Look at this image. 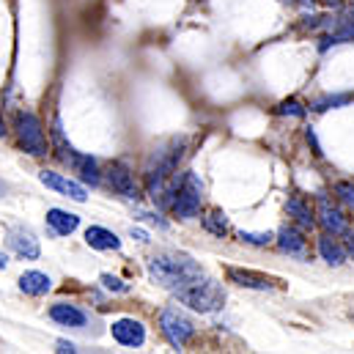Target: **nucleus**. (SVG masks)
Masks as SVG:
<instances>
[{
	"label": "nucleus",
	"instance_id": "1",
	"mask_svg": "<svg viewBox=\"0 0 354 354\" xmlns=\"http://www.w3.org/2000/svg\"><path fill=\"white\" fill-rule=\"evenodd\" d=\"M149 277L195 313H214L225 305V288L203 272L192 256L165 250L149 259Z\"/></svg>",
	"mask_w": 354,
	"mask_h": 354
},
{
	"label": "nucleus",
	"instance_id": "2",
	"mask_svg": "<svg viewBox=\"0 0 354 354\" xmlns=\"http://www.w3.org/2000/svg\"><path fill=\"white\" fill-rule=\"evenodd\" d=\"M184 149H187V138H171L165 143H160L146 165H143V187H146V195L160 203V206H168L174 203V195L178 189V162L184 157Z\"/></svg>",
	"mask_w": 354,
	"mask_h": 354
},
{
	"label": "nucleus",
	"instance_id": "3",
	"mask_svg": "<svg viewBox=\"0 0 354 354\" xmlns=\"http://www.w3.org/2000/svg\"><path fill=\"white\" fill-rule=\"evenodd\" d=\"M14 132H17V143L25 154H30V157H47L50 154V140H47L44 127H41L36 113L19 110L14 115Z\"/></svg>",
	"mask_w": 354,
	"mask_h": 354
},
{
	"label": "nucleus",
	"instance_id": "4",
	"mask_svg": "<svg viewBox=\"0 0 354 354\" xmlns=\"http://www.w3.org/2000/svg\"><path fill=\"white\" fill-rule=\"evenodd\" d=\"M201 206H203V181L195 171H187V174H181L171 212L178 220H192L201 214Z\"/></svg>",
	"mask_w": 354,
	"mask_h": 354
},
{
	"label": "nucleus",
	"instance_id": "5",
	"mask_svg": "<svg viewBox=\"0 0 354 354\" xmlns=\"http://www.w3.org/2000/svg\"><path fill=\"white\" fill-rule=\"evenodd\" d=\"M160 333H162V338L176 349L181 352L187 344H189V338L195 335V324H192V319L176 308V305H168V308H162V313H160Z\"/></svg>",
	"mask_w": 354,
	"mask_h": 354
},
{
	"label": "nucleus",
	"instance_id": "6",
	"mask_svg": "<svg viewBox=\"0 0 354 354\" xmlns=\"http://www.w3.org/2000/svg\"><path fill=\"white\" fill-rule=\"evenodd\" d=\"M104 181H107V187H110L115 195H121V198H127V201H138V198H140V187H138L135 174L129 171L127 162H110L107 171H104Z\"/></svg>",
	"mask_w": 354,
	"mask_h": 354
},
{
	"label": "nucleus",
	"instance_id": "7",
	"mask_svg": "<svg viewBox=\"0 0 354 354\" xmlns=\"http://www.w3.org/2000/svg\"><path fill=\"white\" fill-rule=\"evenodd\" d=\"M39 181H41L44 187L55 189L58 195L72 198V201H77V203H86V201H88V189H86L77 178L66 176V174H58V171H41V174H39Z\"/></svg>",
	"mask_w": 354,
	"mask_h": 354
},
{
	"label": "nucleus",
	"instance_id": "8",
	"mask_svg": "<svg viewBox=\"0 0 354 354\" xmlns=\"http://www.w3.org/2000/svg\"><path fill=\"white\" fill-rule=\"evenodd\" d=\"M110 335H113L115 344H121V346H127V349H140V346L146 344V327H143V322L129 319V316L115 319V322L110 324Z\"/></svg>",
	"mask_w": 354,
	"mask_h": 354
},
{
	"label": "nucleus",
	"instance_id": "9",
	"mask_svg": "<svg viewBox=\"0 0 354 354\" xmlns=\"http://www.w3.org/2000/svg\"><path fill=\"white\" fill-rule=\"evenodd\" d=\"M6 242H8V248H11L19 259H25V261H36V259L41 256V245H39V239L33 236V231H28V228H11L8 236H6Z\"/></svg>",
	"mask_w": 354,
	"mask_h": 354
},
{
	"label": "nucleus",
	"instance_id": "10",
	"mask_svg": "<svg viewBox=\"0 0 354 354\" xmlns=\"http://www.w3.org/2000/svg\"><path fill=\"white\" fill-rule=\"evenodd\" d=\"M228 280L242 286V288H253V291H274L277 288V280L269 277V274H261V272H253V269H239V266H228L225 269Z\"/></svg>",
	"mask_w": 354,
	"mask_h": 354
},
{
	"label": "nucleus",
	"instance_id": "11",
	"mask_svg": "<svg viewBox=\"0 0 354 354\" xmlns=\"http://www.w3.org/2000/svg\"><path fill=\"white\" fill-rule=\"evenodd\" d=\"M316 223L327 231V234H333V236H344V234H349V220H346V214L341 212V209H335L327 198H322L319 201V212H316Z\"/></svg>",
	"mask_w": 354,
	"mask_h": 354
},
{
	"label": "nucleus",
	"instance_id": "12",
	"mask_svg": "<svg viewBox=\"0 0 354 354\" xmlns=\"http://www.w3.org/2000/svg\"><path fill=\"white\" fill-rule=\"evenodd\" d=\"M50 319L61 327H72V330H83L88 324V313L72 302H55L50 308Z\"/></svg>",
	"mask_w": 354,
	"mask_h": 354
},
{
	"label": "nucleus",
	"instance_id": "13",
	"mask_svg": "<svg viewBox=\"0 0 354 354\" xmlns=\"http://www.w3.org/2000/svg\"><path fill=\"white\" fill-rule=\"evenodd\" d=\"M274 242H277V248H280L283 253H288V256H294V259H308V239L302 236L299 228L283 225V228L277 231Z\"/></svg>",
	"mask_w": 354,
	"mask_h": 354
},
{
	"label": "nucleus",
	"instance_id": "14",
	"mask_svg": "<svg viewBox=\"0 0 354 354\" xmlns=\"http://www.w3.org/2000/svg\"><path fill=\"white\" fill-rule=\"evenodd\" d=\"M17 283H19V291H22V294H28V297H47V294H50V288H53L50 274L39 272V269L22 272Z\"/></svg>",
	"mask_w": 354,
	"mask_h": 354
},
{
	"label": "nucleus",
	"instance_id": "15",
	"mask_svg": "<svg viewBox=\"0 0 354 354\" xmlns=\"http://www.w3.org/2000/svg\"><path fill=\"white\" fill-rule=\"evenodd\" d=\"M44 220L53 228V234H58V236H69V234H75L80 228V214H72L66 209H47Z\"/></svg>",
	"mask_w": 354,
	"mask_h": 354
},
{
	"label": "nucleus",
	"instance_id": "16",
	"mask_svg": "<svg viewBox=\"0 0 354 354\" xmlns=\"http://www.w3.org/2000/svg\"><path fill=\"white\" fill-rule=\"evenodd\" d=\"M86 245L93 250H121L118 234H113L110 228H102V225H88L86 228Z\"/></svg>",
	"mask_w": 354,
	"mask_h": 354
},
{
	"label": "nucleus",
	"instance_id": "17",
	"mask_svg": "<svg viewBox=\"0 0 354 354\" xmlns=\"http://www.w3.org/2000/svg\"><path fill=\"white\" fill-rule=\"evenodd\" d=\"M286 212H288V217H294V223H297L302 231H310V228L316 225L313 209H310L299 195H291V198L286 201Z\"/></svg>",
	"mask_w": 354,
	"mask_h": 354
},
{
	"label": "nucleus",
	"instance_id": "18",
	"mask_svg": "<svg viewBox=\"0 0 354 354\" xmlns=\"http://www.w3.org/2000/svg\"><path fill=\"white\" fill-rule=\"evenodd\" d=\"M319 256H322L330 266H341V264H346L349 250H346L333 234H324V236L319 239Z\"/></svg>",
	"mask_w": 354,
	"mask_h": 354
},
{
	"label": "nucleus",
	"instance_id": "19",
	"mask_svg": "<svg viewBox=\"0 0 354 354\" xmlns=\"http://www.w3.org/2000/svg\"><path fill=\"white\" fill-rule=\"evenodd\" d=\"M203 231H209L212 236H225L228 234V217H225V212L223 209H212V212H206L203 214Z\"/></svg>",
	"mask_w": 354,
	"mask_h": 354
},
{
	"label": "nucleus",
	"instance_id": "20",
	"mask_svg": "<svg viewBox=\"0 0 354 354\" xmlns=\"http://www.w3.org/2000/svg\"><path fill=\"white\" fill-rule=\"evenodd\" d=\"M99 280H102V286H104L107 291H113V294H129V291H132L129 283H124L121 277H115V274H110V272H104Z\"/></svg>",
	"mask_w": 354,
	"mask_h": 354
},
{
	"label": "nucleus",
	"instance_id": "21",
	"mask_svg": "<svg viewBox=\"0 0 354 354\" xmlns=\"http://www.w3.org/2000/svg\"><path fill=\"white\" fill-rule=\"evenodd\" d=\"M239 236V242H245V245H256V248H266L272 239H274V234H253V231H239L236 234Z\"/></svg>",
	"mask_w": 354,
	"mask_h": 354
},
{
	"label": "nucleus",
	"instance_id": "22",
	"mask_svg": "<svg viewBox=\"0 0 354 354\" xmlns=\"http://www.w3.org/2000/svg\"><path fill=\"white\" fill-rule=\"evenodd\" d=\"M280 113H283V115H297V118H302V115H305V107H302L297 99H288V102L280 104Z\"/></svg>",
	"mask_w": 354,
	"mask_h": 354
},
{
	"label": "nucleus",
	"instance_id": "23",
	"mask_svg": "<svg viewBox=\"0 0 354 354\" xmlns=\"http://www.w3.org/2000/svg\"><path fill=\"white\" fill-rule=\"evenodd\" d=\"M335 192L349 203V206H354V184H346V181H341V184H335Z\"/></svg>",
	"mask_w": 354,
	"mask_h": 354
},
{
	"label": "nucleus",
	"instance_id": "24",
	"mask_svg": "<svg viewBox=\"0 0 354 354\" xmlns=\"http://www.w3.org/2000/svg\"><path fill=\"white\" fill-rule=\"evenodd\" d=\"M129 234H132L138 242H151V239H149V231H143V228H135V225H132V231H129Z\"/></svg>",
	"mask_w": 354,
	"mask_h": 354
},
{
	"label": "nucleus",
	"instance_id": "25",
	"mask_svg": "<svg viewBox=\"0 0 354 354\" xmlns=\"http://www.w3.org/2000/svg\"><path fill=\"white\" fill-rule=\"evenodd\" d=\"M58 352H69V354H75V352H77V346H75L72 341H58Z\"/></svg>",
	"mask_w": 354,
	"mask_h": 354
},
{
	"label": "nucleus",
	"instance_id": "26",
	"mask_svg": "<svg viewBox=\"0 0 354 354\" xmlns=\"http://www.w3.org/2000/svg\"><path fill=\"white\" fill-rule=\"evenodd\" d=\"M346 239H349V242H346V250H349V256L354 259V234H349Z\"/></svg>",
	"mask_w": 354,
	"mask_h": 354
},
{
	"label": "nucleus",
	"instance_id": "27",
	"mask_svg": "<svg viewBox=\"0 0 354 354\" xmlns=\"http://www.w3.org/2000/svg\"><path fill=\"white\" fill-rule=\"evenodd\" d=\"M6 132H8V129H6V124H3V115H0V138H3Z\"/></svg>",
	"mask_w": 354,
	"mask_h": 354
},
{
	"label": "nucleus",
	"instance_id": "28",
	"mask_svg": "<svg viewBox=\"0 0 354 354\" xmlns=\"http://www.w3.org/2000/svg\"><path fill=\"white\" fill-rule=\"evenodd\" d=\"M6 264H8V259H6L3 253H0V269H6Z\"/></svg>",
	"mask_w": 354,
	"mask_h": 354
},
{
	"label": "nucleus",
	"instance_id": "29",
	"mask_svg": "<svg viewBox=\"0 0 354 354\" xmlns=\"http://www.w3.org/2000/svg\"><path fill=\"white\" fill-rule=\"evenodd\" d=\"M324 3H327V6H338L341 0H324Z\"/></svg>",
	"mask_w": 354,
	"mask_h": 354
},
{
	"label": "nucleus",
	"instance_id": "30",
	"mask_svg": "<svg viewBox=\"0 0 354 354\" xmlns=\"http://www.w3.org/2000/svg\"><path fill=\"white\" fill-rule=\"evenodd\" d=\"M299 3H302V6H310V3H313V0H299Z\"/></svg>",
	"mask_w": 354,
	"mask_h": 354
},
{
	"label": "nucleus",
	"instance_id": "31",
	"mask_svg": "<svg viewBox=\"0 0 354 354\" xmlns=\"http://www.w3.org/2000/svg\"><path fill=\"white\" fill-rule=\"evenodd\" d=\"M352 14H354V3H352Z\"/></svg>",
	"mask_w": 354,
	"mask_h": 354
}]
</instances>
